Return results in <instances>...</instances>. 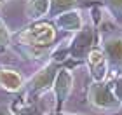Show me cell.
<instances>
[{
	"label": "cell",
	"mask_w": 122,
	"mask_h": 115,
	"mask_svg": "<svg viewBox=\"0 0 122 115\" xmlns=\"http://www.w3.org/2000/svg\"><path fill=\"white\" fill-rule=\"evenodd\" d=\"M89 100L94 106L103 108V110H113V108L120 106V103L115 98L112 87L107 84H94L89 89Z\"/></svg>",
	"instance_id": "1"
},
{
	"label": "cell",
	"mask_w": 122,
	"mask_h": 115,
	"mask_svg": "<svg viewBox=\"0 0 122 115\" xmlns=\"http://www.w3.org/2000/svg\"><path fill=\"white\" fill-rule=\"evenodd\" d=\"M52 38H54V30L49 25H38L21 35V40L31 44V45H47Z\"/></svg>",
	"instance_id": "2"
},
{
	"label": "cell",
	"mask_w": 122,
	"mask_h": 115,
	"mask_svg": "<svg viewBox=\"0 0 122 115\" xmlns=\"http://www.w3.org/2000/svg\"><path fill=\"white\" fill-rule=\"evenodd\" d=\"M89 66H91V75L94 80H103L105 73H107V61L101 51H91L89 54Z\"/></svg>",
	"instance_id": "3"
},
{
	"label": "cell",
	"mask_w": 122,
	"mask_h": 115,
	"mask_svg": "<svg viewBox=\"0 0 122 115\" xmlns=\"http://www.w3.org/2000/svg\"><path fill=\"white\" fill-rule=\"evenodd\" d=\"M54 75H56V65H51V66H47L46 70H42L40 73H38L35 79H33L31 82V89L38 92V91H46L49 85L52 84V80H54Z\"/></svg>",
	"instance_id": "4"
},
{
	"label": "cell",
	"mask_w": 122,
	"mask_h": 115,
	"mask_svg": "<svg viewBox=\"0 0 122 115\" xmlns=\"http://www.w3.org/2000/svg\"><path fill=\"white\" fill-rule=\"evenodd\" d=\"M56 94H58V101L59 105L63 103L66 98H68L70 91H71V73L68 70H61L59 75H58V80H56Z\"/></svg>",
	"instance_id": "5"
},
{
	"label": "cell",
	"mask_w": 122,
	"mask_h": 115,
	"mask_svg": "<svg viewBox=\"0 0 122 115\" xmlns=\"http://www.w3.org/2000/svg\"><path fill=\"white\" fill-rule=\"evenodd\" d=\"M0 84L7 91H18L23 84V80H21L19 73L12 72V70H2L0 72Z\"/></svg>",
	"instance_id": "6"
},
{
	"label": "cell",
	"mask_w": 122,
	"mask_h": 115,
	"mask_svg": "<svg viewBox=\"0 0 122 115\" xmlns=\"http://www.w3.org/2000/svg\"><path fill=\"white\" fill-rule=\"evenodd\" d=\"M107 52H108V56H110L112 61H115V63L122 61V40L120 38L107 44Z\"/></svg>",
	"instance_id": "7"
},
{
	"label": "cell",
	"mask_w": 122,
	"mask_h": 115,
	"mask_svg": "<svg viewBox=\"0 0 122 115\" xmlns=\"http://www.w3.org/2000/svg\"><path fill=\"white\" fill-rule=\"evenodd\" d=\"M73 4H75V0H52V14H58Z\"/></svg>",
	"instance_id": "8"
},
{
	"label": "cell",
	"mask_w": 122,
	"mask_h": 115,
	"mask_svg": "<svg viewBox=\"0 0 122 115\" xmlns=\"http://www.w3.org/2000/svg\"><path fill=\"white\" fill-rule=\"evenodd\" d=\"M61 25L63 26H68V28H79V18L77 14H66L63 19H61Z\"/></svg>",
	"instance_id": "9"
},
{
	"label": "cell",
	"mask_w": 122,
	"mask_h": 115,
	"mask_svg": "<svg viewBox=\"0 0 122 115\" xmlns=\"http://www.w3.org/2000/svg\"><path fill=\"white\" fill-rule=\"evenodd\" d=\"M31 9H33V12H35V14L46 12V9H47V0H33V2H31Z\"/></svg>",
	"instance_id": "10"
},
{
	"label": "cell",
	"mask_w": 122,
	"mask_h": 115,
	"mask_svg": "<svg viewBox=\"0 0 122 115\" xmlns=\"http://www.w3.org/2000/svg\"><path fill=\"white\" fill-rule=\"evenodd\" d=\"M115 98L119 100V103H122V79H117L113 82V87H112Z\"/></svg>",
	"instance_id": "11"
},
{
	"label": "cell",
	"mask_w": 122,
	"mask_h": 115,
	"mask_svg": "<svg viewBox=\"0 0 122 115\" xmlns=\"http://www.w3.org/2000/svg\"><path fill=\"white\" fill-rule=\"evenodd\" d=\"M7 40H9V35L5 31V28L0 25V44H7Z\"/></svg>",
	"instance_id": "12"
},
{
	"label": "cell",
	"mask_w": 122,
	"mask_h": 115,
	"mask_svg": "<svg viewBox=\"0 0 122 115\" xmlns=\"http://www.w3.org/2000/svg\"><path fill=\"white\" fill-rule=\"evenodd\" d=\"M16 115H38V113H37V110H35L33 106H30V108H26V110L19 112V113H16Z\"/></svg>",
	"instance_id": "13"
},
{
	"label": "cell",
	"mask_w": 122,
	"mask_h": 115,
	"mask_svg": "<svg viewBox=\"0 0 122 115\" xmlns=\"http://www.w3.org/2000/svg\"><path fill=\"white\" fill-rule=\"evenodd\" d=\"M0 115H9V113L5 112V110H0Z\"/></svg>",
	"instance_id": "14"
}]
</instances>
